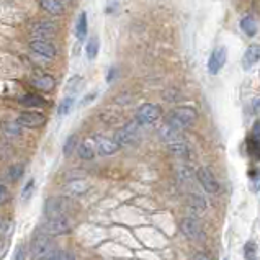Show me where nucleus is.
<instances>
[{
    "instance_id": "9b49d317",
    "label": "nucleus",
    "mask_w": 260,
    "mask_h": 260,
    "mask_svg": "<svg viewBox=\"0 0 260 260\" xmlns=\"http://www.w3.org/2000/svg\"><path fill=\"white\" fill-rule=\"evenodd\" d=\"M226 59H228V51L224 46H218L216 49L213 51L211 56H210V61H208V69H210V74H218L226 64Z\"/></svg>"
},
{
    "instance_id": "6e6552de",
    "label": "nucleus",
    "mask_w": 260,
    "mask_h": 260,
    "mask_svg": "<svg viewBox=\"0 0 260 260\" xmlns=\"http://www.w3.org/2000/svg\"><path fill=\"white\" fill-rule=\"evenodd\" d=\"M57 31V26L53 21H36L29 28V33L35 36V40H49Z\"/></svg>"
},
{
    "instance_id": "4c0bfd02",
    "label": "nucleus",
    "mask_w": 260,
    "mask_h": 260,
    "mask_svg": "<svg viewBox=\"0 0 260 260\" xmlns=\"http://www.w3.org/2000/svg\"><path fill=\"white\" fill-rule=\"evenodd\" d=\"M116 76V71L113 69V68H111L110 69V72L107 74V82H111V80H113V77Z\"/></svg>"
},
{
    "instance_id": "a19ab883",
    "label": "nucleus",
    "mask_w": 260,
    "mask_h": 260,
    "mask_svg": "<svg viewBox=\"0 0 260 260\" xmlns=\"http://www.w3.org/2000/svg\"><path fill=\"white\" fill-rule=\"evenodd\" d=\"M254 110H255V113H258V111H260V99L255 100V103H254Z\"/></svg>"
},
{
    "instance_id": "393cba45",
    "label": "nucleus",
    "mask_w": 260,
    "mask_h": 260,
    "mask_svg": "<svg viewBox=\"0 0 260 260\" xmlns=\"http://www.w3.org/2000/svg\"><path fill=\"white\" fill-rule=\"evenodd\" d=\"M72 105H74V96H66V99L61 102V105H59V108H57V113L61 116L68 115L71 111V108H72Z\"/></svg>"
},
{
    "instance_id": "39448f33",
    "label": "nucleus",
    "mask_w": 260,
    "mask_h": 260,
    "mask_svg": "<svg viewBox=\"0 0 260 260\" xmlns=\"http://www.w3.org/2000/svg\"><path fill=\"white\" fill-rule=\"evenodd\" d=\"M160 118V108L154 103H144L141 105L136 113V121L139 124H152Z\"/></svg>"
},
{
    "instance_id": "aec40b11",
    "label": "nucleus",
    "mask_w": 260,
    "mask_h": 260,
    "mask_svg": "<svg viewBox=\"0 0 260 260\" xmlns=\"http://www.w3.org/2000/svg\"><path fill=\"white\" fill-rule=\"evenodd\" d=\"M21 103H23L25 107H29V108H38V107L46 105V100H44L43 96H40V95L26 93V95L21 96Z\"/></svg>"
},
{
    "instance_id": "423d86ee",
    "label": "nucleus",
    "mask_w": 260,
    "mask_h": 260,
    "mask_svg": "<svg viewBox=\"0 0 260 260\" xmlns=\"http://www.w3.org/2000/svg\"><path fill=\"white\" fill-rule=\"evenodd\" d=\"M197 178H198L200 185H202V188L206 193H211V195H214V193L219 191V182H218V178L214 177V174L211 172L210 169H206V167L198 169Z\"/></svg>"
},
{
    "instance_id": "f3484780",
    "label": "nucleus",
    "mask_w": 260,
    "mask_h": 260,
    "mask_svg": "<svg viewBox=\"0 0 260 260\" xmlns=\"http://www.w3.org/2000/svg\"><path fill=\"white\" fill-rule=\"evenodd\" d=\"M90 188L88 187V183L84 182V180H72L71 183H68L64 187V193L68 197H80V195H84V193Z\"/></svg>"
},
{
    "instance_id": "412c9836",
    "label": "nucleus",
    "mask_w": 260,
    "mask_h": 260,
    "mask_svg": "<svg viewBox=\"0 0 260 260\" xmlns=\"http://www.w3.org/2000/svg\"><path fill=\"white\" fill-rule=\"evenodd\" d=\"M169 149L172 151V154L177 155V157H180V159H190V149H188V146L183 143V141H178V143L169 144Z\"/></svg>"
},
{
    "instance_id": "72a5a7b5",
    "label": "nucleus",
    "mask_w": 260,
    "mask_h": 260,
    "mask_svg": "<svg viewBox=\"0 0 260 260\" xmlns=\"http://www.w3.org/2000/svg\"><path fill=\"white\" fill-rule=\"evenodd\" d=\"M33 188H35V180H29V182L26 183V187L23 188V195H21V198H23V200H28V197H31Z\"/></svg>"
},
{
    "instance_id": "f03ea898",
    "label": "nucleus",
    "mask_w": 260,
    "mask_h": 260,
    "mask_svg": "<svg viewBox=\"0 0 260 260\" xmlns=\"http://www.w3.org/2000/svg\"><path fill=\"white\" fill-rule=\"evenodd\" d=\"M197 110L191 107H180L172 111V115L169 116V126L182 131L185 128H188L197 120Z\"/></svg>"
},
{
    "instance_id": "c756f323",
    "label": "nucleus",
    "mask_w": 260,
    "mask_h": 260,
    "mask_svg": "<svg viewBox=\"0 0 260 260\" xmlns=\"http://www.w3.org/2000/svg\"><path fill=\"white\" fill-rule=\"evenodd\" d=\"M244 255H246L247 260H255L257 257V247L254 242H247L246 247H244Z\"/></svg>"
},
{
    "instance_id": "7ed1b4c3",
    "label": "nucleus",
    "mask_w": 260,
    "mask_h": 260,
    "mask_svg": "<svg viewBox=\"0 0 260 260\" xmlns=\"http://www.w3.org/2000/svg\"><path fill=\"white\" fill-rule=\"evenodd\" d=\"M139 139V123L138 121H129L128 124H124L121 129L116 131L115 141L120 147H126L138 143Z\"/></svg>"
},
{
    "instance_id": "9d476101",
    "label": "nucleus",
    "mask_w": 260,
    "mask_h": 260,
    "mask_svg": "<svg viewBox=\"0 0 260 260\" xmlns=\"http://www.w3.org/2000/svg\"><path fill=\"white\" fill-rule=\"evenodd\" d=\"M44 121H46V118L40 111H23L17 120L21 128H40L44 124Z\"/></svg>"
},
{
    "instance_id": "e433bc0d",
    "label": "nucleus",
    "mask_w": 260,
    "mask_h": 260,
    "mask_svg": "<svg viewBox=\"0 0 260 260\" xmlns=\"http://www.w3.org/2000/svg\"><path fill=\"white\" fill-rule=\"evenodd\" d=\"M193 260H211V257L205 254V252H198V254H195V257H193Z\"/></svg>"
},
{
    "instance_id": "2eb2a0df",
    "label": "nucleus",
    "mask_w": 260,
    "mask_h": 260,
    "mask_svg": "<svg viewBox=\"0 0 260 260\" xmlns=\"http://www.w3.org/2000/svg\"><path fill=\"white\" fill-rule=\"evenodd\" d=\"M260 61V44H254V46H249L246 54L242 59V68L249 71L252 66H255Z\"/></svg>"
},
{
    "instance_id": "4468645a",
    "label": "nucleus",
    "mask_w": 260,
    "mask_h": 260,
    "mask_svg": "<svg viewBox=\"0 0 260 260\" xmlns=\"http://www.w3.org/2000/svg\"><path fill=\"white\" fill-rule=\"evenodd\" d=\"M188 210L191 211V216H200V214H203L206 210H208V203H206V200L205 197L202 195H198V193H191V195L188 197Z\"/></svg>"
},
{
    "instance_id": "a211bd4d",
    "label": "nucleus",
    "mask_w": 260,
    "mask_h": 260,
    "mask_svg": "<svg viewBox=\"0 0 260 260\" xmlns=\"http://www.w3.org/2000/svg\"><path fill=\"white\" fill-rule=\"evenodd\" d=\"M33 85L41 92H51L56 85V80H54V77L48 76V74H43V76H38L33 79Z\"/></svg>"
},
{
    "instance_id": "4be33fe9",
    "label": "nucleus",
    "mask_w": 260,
    "mask_h": 260,
    "mask_svg": "<svg viewBox=\"0 0 260 260\" xmlns=\"http://www.w3.org/2000/svg\"><path fill=\"white\" fill-rule=\"evenodd\" d=\"M40 5L51 15H61L64 12V7L59 0H40Z\"/></svg>"
},
{
    "instance_id": "20e7f679",
    "label": "nucleus",
    "mask_w": 260,
    "mask_h": 260,
    "mask_svg": "<svg viewBox=\"0 0 260 260\" xmlns=\"http://www.w3.org/2000/svg\"><path fill=\"white\" fill-rule=\"evenodd\" d=\"M180 229L183 236L187 237L188 241H193V242H202L205 239V231L202 224H200V221L195 218V216H187L180 224Z\"/></svg>"
},
{
    "instance_id": "0eeeda50",
    "label": "nucleus",
    "mask_w": 260,
    "mask_h": 260,
    "mask_svg": "<svg viewBox=\"0 0 260 260\" xmlns=\"http://www.w3.org/2000/svg\"><path fill=\"white\" fill-rule=\"evenodd\" d=\"M43 233L51 236V237L68 234V233H71V222H69V219L66 218V216L56 218V219H49L46 222V226L43 228Z\"/></svg>"
},
{
    "instance_id": "cd10ccee",
    "label": "nucleus",
    "mask_w": 260,
    "mask_h": 260,
    "mask_svg": "<svg viewBox=\"0 0 260 260\" xmlns=\"http://www.w3.org/2000/svg\"><path fill=\"white\" fill-rule=\"evenodd\" d=\"M23 172H25V167L21 166V164H17V166H12L10 170H9V177H10V180H18V178L23 177Z\"/></svg>"
},
{
    "instance_id": "bb28decb",
    "label": "nucleus",
    "mask_w": 260,
    "mask_h": 260,
    "mask_svg": "<svg viewBox=\"0 0 260 260\" xmlns=\"http://www.w3.org/2000/svg\"><path fill=\"white\" fill-rule=\"evenodd\" d=\"M177 177H178V180H180V182L187 183V182H191L193 174H191V170L188 167L182 166V167H178V170H177Z\"/></svg>"
},
{
    "instance_id": "473e14b6",
    "label": "nucleus",
    "mask_w": 260,
    "mask_h": 260,
    "mask_svg": "<svg viewBox=\"0 0 260 260\" xmlns=\"http://www.w3.org/2000/svg\"><path fill=\"white\" fill-rule=\"evenodd\" d=\"M49 260H76V257L69 254V252H56Z\"/></svg>"
},
{
    "instance_id": "6ab92c4d",
    "label": "nucleus",
    "mask_w": 260,
    "mask_h": 260,
    "mask_svg": "<svg viewBox=\"0 0 260 260\" xmlns=\"http://www.w3.org/2000/svg\"><path fill=\"white\" fill-rule=\"evenodd\" d=\"M87 31H88V20H87V13L82 12L79 15L77 23H76V36L79 41H84L87 38Z\"/></svg>"
},
{
    "instance_id": "a878e982",
    "label": "nucleus",
    "mask_w": 260,
    "mask_h": 260,
    "mask_svg": "<svg viewBox=\"0 0 260 260\" xmlns=\"http://www.w3.org/2000/svg\"><path fill=\"white\" fill-rule=\"evenodd\" d=\"M247 147H249V152L252 155H255V157H260V139H257L255 136L249 138Z\"/></svg>"
},
{
    "instance_id": "58836bf2",
    "label": "nucleus",
    "mask_w": 260,
    "mask_h": 260,
    "mask_svg": "<svg viewBox=\"0 0 260 260\" xmlns=\"http://www.w3.org/2000/svg\"><path fill=\"white\" fill-rule=\"evenodd\" d=\"M254 136H255L257 139H260V121H257L255 126H254Z\"/></svg>"
},
{
    "instance_id": "ddd939ff",
    "label": "nucleus",
    "mask_w": 260,
    "mask_h": 260,
    "mask_svg": "<svg viewBox=\"0 0 260 260\" xmlns=\"http://www.w3.org/2000/svg\"><path fill=\"white\" fill-rule=\"evenodd\" d=\"M93 141H95L96 152L100 155H113L118 149H120V146L116 144L115 139H108L105 136H95Z\"/></svg>"
},
{
    "instance_id": "5701e85b",
    "label": "nucleus",
    "mask_w": 260,
    "mask_h": 260,
    "mask_svg": "<svg viewBox=\"0 0 260 260\" xmlns=\"http://www.w3.org/2000/svg\"><path fill=\"white\" fill-rule=\"evenodd\" d=\"M241 28L247 36H255L257 35V23H255V20L252 17L242 18L241 20Z\"/></svg>"
},
{
    "instance_id": "dca6fc26",
    "label": "nucleus",
    "mask_w": 260,
    "mask_h": 260,
    "mask_svg": "<svg viewBox=\"0 0 260 260\" xmlns=\"http://www.w3.org/2000/svg\"><path fill=\"white\" fill-rule=\"evenodd\" d=\"M77 152H79V157L84 159V160H92L95 157V152H96V147H95V141L93 138H88L85 139L84 143H80L77 147Z\"/></svg>"
},
{
    "instance_id": "2f4dec72",
    "label": "nucleus",
    "mask_w": 260,
    "mask_h": 260,
    "mask_svg": "<svg viewBox=\"0 0 260 260\" xmlns=\"http://www.w3.org/2000/svg\"><path fill=\"white\" fill-rule=\"evenodd\" d=\"M20 128H21V126L17 121H15V123H7L4 126V129L9 133V135H12V136H18L20 135Z\"/></svg>"
},
{
    "instance_id": "7c9ffc66",
    "label": "nucleus",
    "mask_w": 260,
    "mask_h": 260,
    "mask_svg": "<svg viewBox=\"0 0 260 260\" xmlns=\"http://www.w3.org/2000/svg\"><path fill=\"white\" fill-rule=\"evenodd\" d=\"M80 84H82V77H79V76H74L69 79V84L66 85V90H69V92H76L77 88L80 87Z\"/></svg>"
},
{
    "instance_id": "ea45409f",
    "label": "nucleus",
    "mask_w": 260,
    "mask_h": 260,
    "mask_svg": "<svg viewBox=\"0 0 260 260\" xmlns=\"http://www.w3.org/2000/svg\"><path fill=\"white\" fill-rule=\"evenodd\" d=\"M95 95H96V93H88V96H85V100L82 102L84 105H85V103H88V102H90L92 99H95Z\"/></svg>"
},
{
    "instance_id": "c9c22d12",
    "label": "nucleus",
    "mask_w": 260,
    "mask_h": 260,
    "mask_svg": "<svg viewBox=\"0 0 260 260\" xmlns=\"http://www.w3.org/2000/svg\"><path fill=\"white\" fill-rule=\"evenodd\" d=\"M7 198H9V191H7V187L5 185L0 183V205L7 202Z\"/></svg>"
},
{
    "instance_id": "f8f14e48",
    "label": "nucleus",
    "mask_w": 260,
    "mask_h": 260,
    "mask_svg": "<svg viewBox=\"0 0 260 260\" xmlns=\"http://www.w3.org/2000/svg\"><path fill=\"white\" fill-rule=\"evenodd\" d=\"M29 48H31L33 53H36L41 57H46V59H54L57 54L53 43H49L48 40H33L29 43Z\"/></svg>"
},
{
    "instance_id": "c85d7f7f",
    "label": "nucleus",
    "mask_w": 260,
    "mask_h": 260,
    "mask_svg": "<svg viewBox=\"0 0 260 260\" xmlns=\"http://www.w3.org/2000/svg\"><path fill=\"white\" fill-rule=\"evenodd\" d=\"M76 144H77V136L76 135L69 136L68 141H66V144H64V154L71 155L74 152V149H76Z\"/></svg>"
},
{
    "instance_id": "f704fd0d",
    "label": "nucleus",
    "mask_w": 260,
    "mask_h": 260,
    "mask_svg": "<svg viewBox=\"0 0 260 260\" xmlns=\"http://www.w3.org/2000/svg\"><path fill=\"white\" fill-rule=\"evenodd\" d=\"M13 260H26V250H25V247H23V246H20L17 250H15Z\"/></svg>"
},
{
    "instance_id": "f257e3e1",
    "label": "nucleus",
    "mask_w": 260,
    "mask_h": 260,
    "mask_svg": "<svg viewBox=\"0 0 260 260\" xmlns=\"http://www.w3.org/2000/svg\"><path fill=\"white\" fill-rule=\"evenodd\" d=\"M56 249H54V244L51 236L44 234L43 231L38 233L31 241V255L33 260H49L56 254Z\"/></svg>"
},
{
    "instance_id": "1a4fd4ad",
    "label": "nucleus",
    "mask_w": 260,
    "mask_h": 260,
    "mask_svg": "<svg viewBox=\"0 0 260 260\" xmlns=\"http://www.w3.org/2000/svg\"><path fill=\"white\" fill-rule=\"evenodd\" d=\"M66 202L62 198H48L46 200V205H44V216L49 219H56V218H61L64 216L66 213Z\"/></svg>"
},
{
    "instance_id": "b1692460",
    "label": "nucleus",
    "mask_w": 260,
    "mask_h": 260,
    "mask_svg": "<svg viewBox=\"0 0 260 260\" xmlns=\"http://www.w3.org/2000/svg\"><path fill=\"white\" fill-rule=\"evenodd\" d=\"M99 49H100V43H99V38H92L90 41L87 43V57L90 59V61H93V59L96 57V54H99Z\"/></svg>"
}]
</instances>
